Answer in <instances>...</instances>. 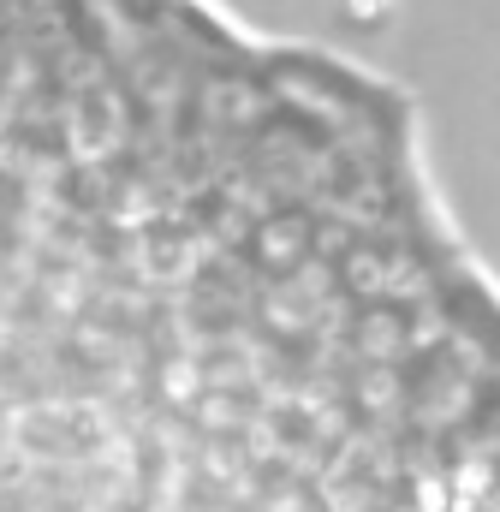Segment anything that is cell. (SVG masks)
<instances>
[{"label":"cell","instance_id":"6da1fadb","mask_svg":"<svg viewBox=\"0 0 500 512\" xmlns=\"http://www.w3.org/2000/svg\"><path fill=\"white\" fill-rule=\"evenodd\" d=\"M334 18L352 36H381L393 24V0H334Z\"/></svg>","mask_w":500,"mask_h":512}]
</instances>
